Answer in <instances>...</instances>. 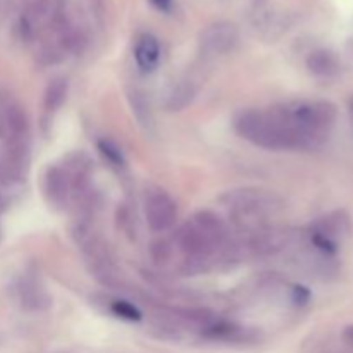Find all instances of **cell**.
Wrapping results in <instances>:
<instances>
[{"instance_id":"16","label":"cell","mask_w":353,"mask_h":353,"mask_svg":"<svg viewBox=\"0 0 353 353\" xmlns=\"http://www.w3.org/2000/svg\"><path fill=\"white\" fill-rule=\"evenodd\" d=\"M345 338L348 340V343L353 345V327H348L347 333H345Z\"/></svg>"},{"instance_id":"14","label":"cell","mask_w":353,"mask_h":353,"mask_svg":"<svg viewBox=\"0 0 353 353\" xmlns=\"http://www.w3.org/2000/svg\"><path fill=\"white\" fill-rule=\"evenodd\" d=\"M309 296H310V293L307 292L305 288H303V286H295V288H293V300H295L296 303H307L309 302Z\"/></svg>"},{"instance_id":"9","label":"cell","mask_w":353,"mask_h":353,"mask_svg":"<svg viewBox=\"0 0 353 353\" xmlns=\"http://www.w3.org/2000/svg\"><path fill=\"white\" fill-rule=\"evenodd\" d=\"M307 68L319 78H331L338 72V59L330 50H316L307 57Z\"/></svg>"},{"instance_id":"10","label":"cell","mask_w":353,"mask_h":353,"mask_svg":"<svg viewBox=\"0 0 353 353\" xmlns=\"http://www.w3.org/2000/svg\"><path fill=\"white\" fill-rule=\"evenodd\" d=\"M47 193L52 202L62 203L69 193L68 174L61 168H50L47 172Z\"/></svg>"},{"instance_id":"7","label":"cell","mask_w":353,"mask_h":353,"mask_svg":"<svg viewBox=\"0 0 353 353\" xmlns=\"http://www.w3.org/2000/svg\"><path fill=\"white\" fill-rule=\"evenodd\" d=\"M145 217L154 233H164L176 224L178 207L165 192H152L145 200Z\"/></svg>"},{"instance_id":"3","label":"cell","mask_w":353,"mask_h":353,"mask_svg":"<svg viewBox=\"0 0 353 353\" xmlns=\"http://www.w3.org/2000/svg\"><path fill=\"white\" fill-rule=\"evenodd\" d=\"M226 233L228 231L223 221L214 212L203 210V212L193 216L181 228L178 243L190 261H205L210 254L223 247Z\"/></svg>"},{"instance_id":"15","label":"cell","mask_w":353,"mask_h":353,"mask_svg":"<svg viewBox=\"0 0 353 353\" xmlns=\"http://www.w3.org/2000/svg\"><path fill=\"white\" fill-rule=\"evenodd\" d=\"M150 2L154 3L159 10H162V12H169L172 7V0H150Z\"/></svg>"},{"instance_id":"6","label":"cell","mask_w":353,"mask_h":353,"mask_svg":"<svg viewBox=\"0 0 353 353\" xmlns=\"http://www.w3.org/2000/svg\"><path fill=\"white\" fill-rule=\"evenodd\" d=\"M238 28L233 23L228 21H219L200 33V50L207 57H217V55H224L228 52L233 50L238 43Z\"/></svg>"},{"instance_id":"12","label":"cell","mask_w":353,"mask_h":353,"mask_svg":"<svg viewBox=\"0 0 353 353\" xmlns=\"http://www.w3.org/2000/svg\"><path fill=\"white\" fill-rule=\"evenodd\" d=\"M110 310H112L114 316L121 317V319H124V321H140L141 319L140 310H138L133 303L124 302V300H116V302H112Z\"/></svg>"},{"instance_id":"2","label":"cell","mask_w":353,"mask_h":353,"mask_svg":"<svg viewBox=\"0 0 353 353\" xmlns=\"http://www.w3.org/2000/svg\"><path fill=\"white\" fill-rule=\"evenodd\" d=\"M302 148L319 147L336 121V109L330 102H293L281 105Z\"/></svg>"},{"instance_id":"8","label":"cell","mask_w":353,"mask_h":353,"mask_svg":"<svg viewBox=\"0 0 353 353\" xmlns=\"http://www.w3.org/2000/svg\"><path fill=\"white\" fill-rule=\"evenodd\" d=\"M134 61L141 72H152L161 62V43L154 34H141L134 45Z\"/></svg>"},{"instance_id":"5","label":"cell","mask_w":353,"mask_h":353,"mask_svg":"<svg viewBox=\"0 0 353 353\" xmlns=\"http://www.w3.org/2000/svg\"><path fill=\"white\" fill-rule=\"evenodd\" d=\"M62 19H64L62 0H34L24 10L21 28L28 38H34L43 31L55 30Z\"/></svg>"},{"instance_id":"4","label":"cell","mask_w":353,"mask_h":353,"mask_svg":"<svg viewBox=\"0 0 353 353\" xmlns=\"http://www.w3.org/2000/svg\"><path fill=\"white\" fill-rule=\"evenodd\" d=\"M223 203L245 219H259L279 209L278 196L264 190H233L223 196Z\"/></svg>"},{"instance_id":"13","label":"cell","mask_w":353,"mask_h":353,"mask_svg":"<svg viewBox=\"0 0 353 353\" xmlns=\"http://www.w3.org/2000/svg\"><path fill=\"white\" fill-rule=\"evenodd\" d=\"M99 150H100V154H102L103 157L110 162V164L124 165L123 152H121L119 148L112 143V141H107V140L99 141Z\"/></svg>"},{"instance_id":"11","label":"cell","mask_w":353,"mask_h":353,"mask_svg":"<svg viewBox=\"0 0 353 353\" xmlns=\"http://www.w3.org/2000/svg\"><path fill=\"white\" fill-rule=\"evenodd\" d=\"M65 93H68V83L65 79H55L48 85L47 92H45V109L55 110L62 105L65 100Z\"/></svg>"},{"instance_id":"1","label":"cell","mask_w":353,"mask_h":353,"mask_svg":"<svg viewBox=\"0 0 353 353\" xmlns=\"http://www.w3.org/2000/svg\"><path fill=\"white\" fill-rule=\"evenodd\" d=\"M234 131L252 145L268 150H295L302 148L299 137L290 126L281 107L269 110H241L234 117Z\"/></svg>"}]
</instances>
